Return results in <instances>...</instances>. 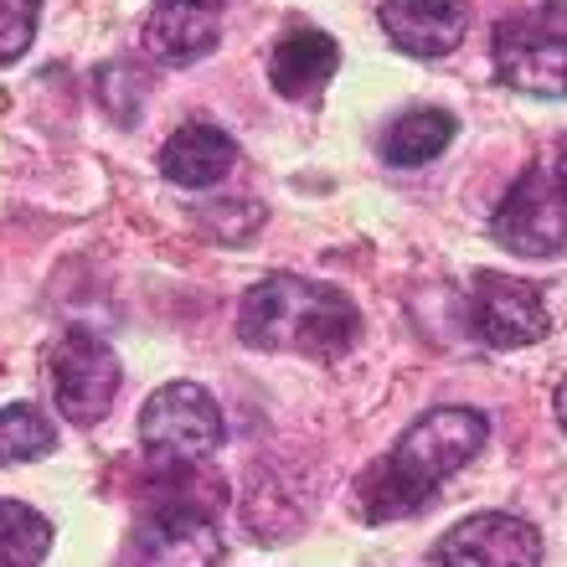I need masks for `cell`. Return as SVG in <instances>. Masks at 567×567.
Returning a JSON list of instances; mask_svg holds the SVG:
<instances>
[{"mask_svg":"<svg viewBox=\"0 0 567 567\" xmlns=\"http://www.w3.org/2000/svg\"><path fill=\"white\" fill-rule=\"evenodd\" d=\"M485 439H491V419L475 408L423 413L372 470H361L357 516L361 522H398V516L423 511L439 495V485L485 449Z\"/></svg>","mask_w":567,"mask_h":567,"instance_id":"obj_1","label":"cell"},{"mask_svg":"<svg viewBox=\"0 0 567 567\" xmlns=\"http://www.w3.org/2000/svg\"><path fill=\"white\" fill-rule=\"evenodd\" d=\"M238 336L254 351L341 361L361 336V310L336 284L299 279V274H269L243 295Z\"/></svg>","mask_w":567,"mask_h":567,"instance_id":"obj_2","label":"cell"},{"mask_svg":"<svg viewBox=\"0 0 567 567\" xmlns=\"http://www.w3.org/2000/svg\"><path fill=\"white\" fill-rule=\"evenodd\" d=\"M212 511H217V491L202 495L196 464L186 475V491L181 485L165 491V480H155V491L135 516V532L124 542V567H217L227 547Z\"/></svg>","mask_w":567,"mask_h":567,"instance_id":"obj_3","label":"cell"},{"mask_svg":"<svg viewBox=\"0 0 567 567\" xmlns=\"http://www.w3.org/2000/svg\"><path fill=\"white\" fill-rule=\"evenodd\" d=\"M47 377H52V403L62 408V419H73L78 429H93L109 419V408L120 398L124 367L99 330L73 326L47 351Z\"/></svg>","mask_w":567,"mask_h":567,"instance_id":"obj_4","label":"cell"},{"mask_svg":"<svg viewBox=\"0 0 567 567\" xmlns=\"http://www.w3.org/2000/svg\"><path fill=\"white\" fill-rule=\"evenodd\" d=\"M223 439H227L223 408L202 382H171V388L150 392V403L140 408V444L155 460L202 464L223 449Z\"/></svg>","mask_w":567,"mask_h":567,"instance_id":"obj_5","label":"cell"},{"mask_svg":"<svg viewBox=\"0 0 567 567\" xmlns=\"http://www.w3.org/2000/svg\"><path fill=\"white\" fill-rule=\"evenodd\" d=\"M491 238L516 258H557L567 248V196L557 192L553 171L526 165L501 196L491 217Z\"/></svg>","mask_w":567,"mask_h":567,"instance_id":"obj_6","label":"cell"},{"mask_svg":"<svg viewBox=\"0 0 567 567\" xmlns=\"http://www.w3.org/2000/svg\"><path fill=\"white\" fill-rule=\"evenodd\" d=\"M464 320L491 351H522L553 330V315H547L537 284L511 279V274H475L470 295H464Z\"/></svg>","mask_w":567,"mask_h":567,"instance_id":"obj_7","label":"cell"},{"mask_svg":"<svg viewBox=\"0 0 567 567\" xmlns=\"http://www.w3.org/2000/svg\"><path fill=\"white\" fill-rule=\"evenodd\" d=\"M495 78L532 99H567V37L547 31L537 16H511L495 27Z\"/></svg>","mask_w":567,"mask_h":567,"instance_id":"obj_8","label":"cell"},{"mask_svg":"<svg viewBox=\"0 0 567 567\" xmlns=\"http://www.w3.org/2000/svg\"><path fill=\"white\" fill-rule=\"evenodd\" d=\"M439 567H542L537 526L511 511H475L433 542Z\"/></svg>","mask_w":567,"mask_h":567,"instance_id":"obj_9","label":"cell"},{"mask_svg":"<svg viewBox=\"0 0 567 567\" xmlns=\"http://www.w3.org/2000/svg\"><path fill=\"white\" fill-rule=\"evenodd\" d=\"M223 6L227 0H155L145 16L140 42L155 62L165 68H192L217 47L223 31Z\"/></svg>","mask_w":567,"mask_h":567,"instance_id":"obj_10","label":"cell"},{"mask_svg":"<svg viewBox=\"0 0 567 567\" xmlns=\"http://www.w3.org/2000/svg\"><path fill=\"white\" fill-rule=\"evenodd\" d=\"M377 21L413 58H449L470 31V0H382Z\"/></svg>","mask_w":567,"mask_h":567,"instance_id":"obj_11","label":"cell"},{"mask_svg":"<svg viewBox=\"0 0 567 567\" xmlns=\"http://www.w3.org/2000/svg\"><path fill=\"white\" fill-rule=\"evenodd\" d=\"M233 165H238V140L227 135V130H217V124H207V120L181 124L176 135L161 145V176L176 181V186H186V192H207V186H217Z\"/></svg>","mask_w":567,"mask_h":567,"instance_id":"obj_12","label":"cell"},{"mask_svg":"<svg viewBox=\"0 0 567 567\" xmlns=\"http://www.w3.org/2000/svg\"><path fill=\"white\" fill-rule=\"evenodd\" d=\"M336 68H341V47H336V37H326V31H315V27L284 31L279 47H274V58H269L274 93H284V99H310V93H320L330 78H336Z\"/></svg>","mask_w":567,"mask_h":567,"instance_id":"obj_13","label":"cell"},{"mask_svg":"<svg viewBox=\"0 0 567 567\" xmlns=\"http://www.w3.org/2000/svg\"><path fill=\"white\" fill-rule=\"evenodd\" d=\"M460 120L449 109H408L382 130V161L388 165H429L433 155H444V145L454 140Z\"/></svg>","mask_w":567,"mask_h":567,"instance_id":"obj_14","label":"cell"},{"mask_svg":"<svg viewBox=\"0 0 567 567\" xmlns=\"http://www.w3.org/2000/svg\"><path fill=\"white\" fill-rule=\"evenodd\" d=\"M52 553V522L27 501H0V567H42Z\"/></svg>","mask_w":567,"mask_h":567,"instance_id":"obj_15","label":"cell"},{"mask_svg":"<svg viewBox=\"0 0 567 567\" xmlns=\"http://www.w3.org/2000/svg\"><path fill=\"white\" fill-rule=\"evenodd\" d=\"M52 449H58V429L47 423L42 408H31V403L0 408V464L42 460Z\"/></svg>","mask_w":567,"mask_h":567,"instance_id":"obj_16","label":"cell"},{"mask_svg":"<svg viewBox=\"0 0 567 567\" xmlns=\"http://www.w3.org/2000/svg\"><path fill=\"white\" fill-rule=\"evenodd\" d=\"M37 16H42V0H0V68L27 58L31 37H37Z\"/></svg>","mask_w":567,"mask_h":567,"instance_id":"obj_17","label":"cell"},{"mask_svg":"<svg viewBox=\"0 0 567 567\" xmlns=\"http://www.w3.org/2000/svg\"><path fill=\"white\" fill-rule=\"evenodd\" d=\"M537 21L547 31H557V37H567V0H547V6L537 11Z\"/></svg>","mask_w":567,"mask_h":567,"instance_id":"obj_18","label":"cell"},{"mask_svg":"<svg viewBox=\"0 0 567 567\" xmlns=\"http://www.w3.org/2000/svg\"><path fill=\"white\" fill-rule=\"evenodd\" d=\"M553 181H557V192L567 196V135L557 140V161H553Z\"/></svg>","mask_w":567,"mask_h":567,"instance_id":"obj_19","label":"cell"},{"mask_svg":"<svg viewBox=\"0 0 567 567\" xmlns=\"http://www.w3.org/2000/svg\"><path fill=\"white\" fill-rule=\"evenodd\" d=\"M553 408H557V429L567 433V377L557 382V392H553Z\"/></svg>","mask_w":567,"mask_h":567,"instance_id":"obj_20","label":"cell"}]
</instances>
